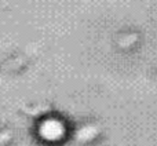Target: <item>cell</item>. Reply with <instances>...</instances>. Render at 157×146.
<instances>
[{"label":"cell","instance_id":"6da1fadb","mask_svg":"<svg viewBox=\"0 0 157 146\" xmlns=\"http://www.w3.org/2000/svg\"><path fill=\"white\" fill-rule=\"evenodd\" d=\"M39 134L44 141L48 142H57L61 141L65 135V127L59 120L55 119H47L39 127Z\"/></svg>","mask_w":157,"mask_h":146}]
</instances>
